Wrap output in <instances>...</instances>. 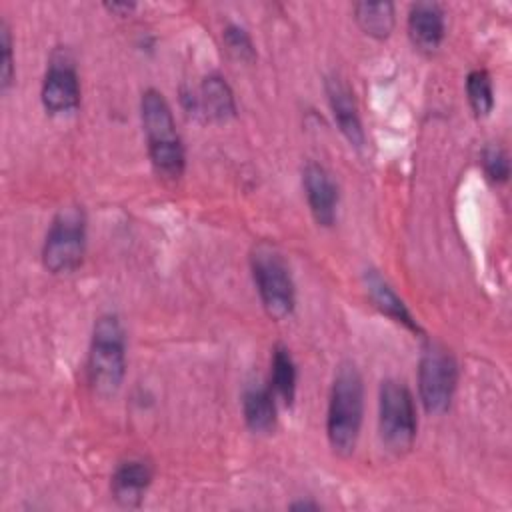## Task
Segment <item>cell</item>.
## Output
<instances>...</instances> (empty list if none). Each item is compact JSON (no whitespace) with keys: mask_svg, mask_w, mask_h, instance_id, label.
<instances>
[{"mask_svg":"<svg viewBox=\"0 0 512 512\" xmlns=\"http://www.w3.org/2000/svg\"><path fill=\"white\" fill-rule=\"evenodd\" d=\"M364 284H366V292L370 296V300L374 302V306L386 314L388 318H392L394 322L402 324L404 328H408L410 332H420L418 322L412 318L410 310L404 306V302L398 298V294L392 290V286L376 272V270H366L364 274Z\"/></svg>","mask_w":512,"mask_h":512,"instance_id":"4fadbf2b","label":"cell"},{"mask_svg":"<svg viewBox=\"0 0 512 512\" xmlns=\"http://www.w3.org/2000/svg\"><path fill=\"white\" fill-rule=\"evenodd\" d=\"M364 414V384L358 368L350 362L338 366L330 390L326 432L338 456H350L356 448Z\"/></svg>","mask_w":512,"mask_h":512,"instance_id":"6da1fadb","label":"cell"},{"mask_svg":"<svg viewBox=\"0 0 512 512\" xmlns=\"http://www.w3.org/2000/svg\"><path fill=\"white\" fill-rule=\"evenodd\" d=\"M86 250V218L82 208L66 206L62 208L46 234L42 260L52 274H70L82 260Z\"/></svg>","mask_w":512,"mask_h":512,"instance_id":"5b68a950","label":"cell"},{"mask_svg":"<svg viewBox=\"0 0 512 512\" xmlns=\"http://www.w3.org/2000/svg\"><path fill=\"white\" fill-rule=\"evenodd\" d=\"M378 424L384 446L402 454L410 450L416 438V406L404 382L384 380L378 396Z\"/></svg>","mask_w":512,"mask_h":512,"instance_id":"8992f818","label":"cell"},{"mask_svg":"<svg viewBox=\"0 0 512 512\" xmlns=\"http://www.w3.org/2000/svg\"><path fill=\"white\" fill-rule=\"evenodd\" d=\"M42 104L50 114H70L80 106V82L74 62L54 54L42 82Z\"/></svg>","mask_w":512,"mask_h":512,"instance_id":"ba28073f","label":"cell"},{"mask_svg":"<svg viewBox=\"0 0 512 512\" xmlns=\"http://www.w3.org/2000/svg\"><path fill=\"white\" fill-rule=\"evenodd\" d=\"M456 382L458 366L452 354L438 344H430L418 364V390L428 414H444L448 410Z\"/></svg>","mask_w":512,"mask_h":512,"instance_id":"52a82bcc","label":"cell"},{"mask_svg":"<svg viewBox=\"0 0 512 512\" xmlns=\"http://www.w3.org/2000/svg\"><path fill=\"white\" fill-rule=\"evenodd\" d=\"M224 44L230 50V54L234 58H238V60L252 62L256 58V50H254V44H252L250 36L246 34L244 28H240L236 24L226 26V30H224Z\"/></svg>","mask_w":512,"mask_h":512,"instance_id":"d6986e66","label":"cell"},{"mask_svg":"<svg viewBox=\"0 0 512 512\" xmlns=\"http://www.w3.org/2000/svg\"><path fill=\"white\" fill-rule=\"evenodd\" d=\"M326 94H328V102L334 114V120L340 128V132L346 136V140L354 146V148H362L364 146V130H362V122L358 116V108L354 102V94L348 88V84L338 78V76H328L326 78Z\"/></svg>","mask_w":512,"mask_h":512,"instance_id":"8fae6325","label":"cell"},{"mask_svg":"<svg viewBox=\"0 0 512 512\" xmlns=\"http://www.w3.org/2000/svg\"><path fill=\"white\" fill-rule=\"evenodd\" d=\"M0 52H2L0 86H2V90H8L12 84V78H14V60H12V38H10V30L4 20L0 24Z\"/></svg>","mask_w":512,"mask_h":512,"instance_id":"44dd1931","label":"cell"},{"mask_svg":"<svg viewBox=\"0 0 512 512\" xmlns=\"http://www.w3.org/2000/svg\"><path fill=\"white\" fill-rule=\"evenodd\" d=\"M126 372V338L124 328L114 314H104L96 320L90 352L88 380L96 394L112 396L118 392Z\"/></svg>","mask_w":512,"mask_h":512,"instance_id":"3957f363","label":"cell"},{"mask_svg":"<svg viewBox=\"0 0 512 512\" xmlns=\"http://www.w3.org/2000/svg\"><path fill=\"white\" fill-rule=\"evenodd\" d=\"M194 106L208 120L226 122L236 114V102L230 86L218 74H210L204 78L200 86V94L194 98Z\"/></svg>","mask_w":512,"mask_h":512,"instance_id":"9a60e30c","label":"cell"},{"mask_svg":"<svg viewBox=\"0 0 512 512\" xmlns=\"http://www.w3.org/2000/svg\"><path fill=\"white\" fill-rule=\"evenodd\" d=\"M466 94L476 116H488L492 112L494 92H492V80L488 72L472 70L466 78Z\"/></svg>","mask_w":512,"mask_h":512,"instance_id":"ac0fdd59","label":"cell"},{"mask_svg":"<svg viewBox=\"0 0 512 512\" xmlns=\"http://www.w3.org/2000/svg\"><path fill=\"white\" fill-rule=\"evenodd\" d=\"M408 34L422 52H434L444 38V12L436 2H416L408 12Z\"/></svg>","mask_w":512,"mask_h":512,"instance_id":"7c38bea8","label":"cell"},{"mask_svg":"<svg viewBox=\"0 0 512 512\" xmlns=\"http://www.w3.org/2000/svg\"><path fill=\"white\" fill-rule=\"evenodd\" d=\"M482 166L490 180L494 182H506L510 176V160L506 152L498 146H488L482 154Z\"/></svg>","mask_w":512,"mask_h":512,"instance_id":"ffe728a7","label":"cell"},{"mask_svg":"<svg viewBox=\"0 0 512 512\" xmlns=\"http://www.w3.org/2000/svg\"><path fill=\"white\" fill-rule=\"evenodd\" d=\"M242 414L254 434H268L276 426V402L272 388L250 384L242 396Z\"/></svg>","mask_w":512,"mask_h":512,"instance_id":"5bb4252c","label":"cell"},{"mask_svg":"<svg viewBox=\"0 0 512 512\" xmlns=\"http://www.w3.org/2000/svg\"><path fill=\"white\" fill-rule=\"evenodd\" d=\"M110 12H122V14H128L134 10V4H120V2H112V4H104Z\"/></svg>","mask_w":512,"mask_h":512,"instance_id":"7402d4cb","label":"cell"},{"mask_svg":"<svg viewBox=\"0 0 512 512\" xmlns=\"http://www.w3.org/2000/svg\"><path fill=\"white\" fill-rule=\"evenodd\" d=\"M302 184L314 220L320 226H332L338 206V188L332 176L320 164L308 162L302 170Z\"/></svg>","mask_w":512,"mask_h":512,"instance_id":"9c48e42d","label":"cell"},{"mask_svg":"<svg viewBox=\"0 0 512 512\" xmlns=\"http://www.w3.org/2000/svg\"><path fill=\"white\" fill-rule=\"evenodd\" d=\"M252 276L266 314L284 320L294 312L296 292L282 254L270 244H258L250 256Z\"/></svg>","mask_w":512,"mask_h":512,"instance_id":"277c9868","label":"cell"},{"mask_svg":"<svg viewBox=\"0 0 512 512\" xmlns=\"http://www.w3.org/2000/svg\"><path fill=\"white\" fill-rule=\"evenodd\" d=\"M354 18L364 34L382 40L394 28V6L390 2H356Z\"/></svg>","mask_w":512,"mask_h":512,"instance_id":"2e32d148","label":"cell"},{"mask_svg":"<svg viewBox=\"0 0 512 512\" xmlns=\"http://www.w3.org/2000/svg\"><path fill=\"white\" fill-rule=\"evenodd\" d=\"M290 508H292V510H318L320 506H318L316 502H304V500H300V502H294Z\"/></svg>","mask_w":512,"mask_h":512,"instance_id":"603a6c76","label":"cell"},{"mask_svg":"<svg viewBox=\"0 0 512 512\" xmlns=\"http://www.w3.org/2000/svg\"><path fill=\"white\" fill-rule=\"evenodd\" d=\"M140 116L154 170L168 180L180 178L186 164L184 146L176 132L172 110L162 92L148 88L142 94Z\"/></svg>","mask_w":512,"mask_h":512,"instance_id":"7a4b0ae2","label":"cell"},{"mask_svg":"<svg viewBox=\"0 0 512 512\" xmlns=\"http://www.w3.org/2000/svg\"><path fill=\"white\" fill-rule=\"evenodd\" d=\"M270 388L286 406H292L296 396V366L290 356V350L282 344H278L272 352Z\"/></svg>","mask_w":512,"mask_h":512,"instance_id":"e0dca14e","label":"cell"},{"mask_svg":"<svg viewBox=\"0 0 512 512\" xmlns=\"http://www.w3.org/2000/svg\"><path fill=\"white\" fill-rule=\"evenodd\" d=\"M152 464L140 458L118 464L112 474V496L124 508H136L142 504L148 486L152 484Z\"/></svg>","mask_w":512,"mask_h":512,"instance_id":"30bf717a","label":"cell"}]
</instances>
